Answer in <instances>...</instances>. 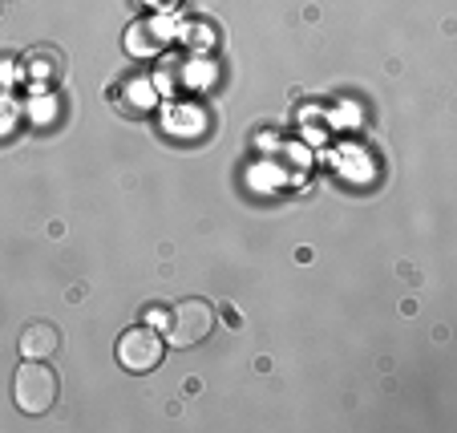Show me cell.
Masks as SVG:
<instances>
[{
  "mask_svg": "<svg viewBox=\"0 0 457 433\" xmlns=\"http://www.w3.org/2000/svg\"><path fill=\"white\" fill-rule=\"evenodd\" d=\"M12 397H17V409L29 417H41L57 405L61 397V381L45 361H25L12 377Z\"/></svg>",
  "mask_w": 457,
  "mask_h": 433,
  "instance_id": "obj_1",
  "label": "cell"
},
{
  "mask_svg": "<svg viewBox=\"0 0 457 433\" xmlns=\"http://www.w3.org/2000/svg\"><path fill=\"white\" fill-rule=\"evenodd\" d=\"M166 345L174 348H195L215 332V308L207 300H179L166 316Z\"/></svg>",
  "mask_w": 457,
  "mask_h": 433,
  "instance_id": "obj_2",
  "label": "cell"
},
{
  "mask_svg": "<svg viewBox=\"0 0 457 433\" xmlns=\"http://www.w3.org/2000/svg\"><path fill=\"white\" fill-rule=\"evenodd\" d=\"M158 361H162V337H158L154 329L138 324V329L121 332L118 364L126 369V373H150V369H158Z\"/></svg>",
  "mask_w": 457,
  "mask_h": 433,
  "instance_id": "obj_3",
  "label": "cell"
},
{
  "mask_svg": "<svg viewBox=\"0 0 457 433\" xmlns=\"http://www.w3.org/2000/svg\"><path fill=\"white\" fill-rule=\"evenodd\" d=\"M170 37H174V29L162 17H142L126 29V41L121 45H126L129 57H158L170 45Z\"/></svg>",
  "mask_w": 457,
  "mask_h": 433,
  "instance_id": "obj_4",
  "label": "cell"
},
{
  "mask_svg": "<svg viewBox=\"0 0 457 433\" xmlns=\"http://www.w3.org/2000/svg\"><path fill=\"white\" fill-rule=\"evenodd\" d=\"M57 348H61V332L49 321H33L21 332V356H29V361H49V356H57Z\"/></svg>",
  "mask_w": 457,
  "mask_h": 433,
  "instance_id": "obj_5",
  "label": "cell"
},
{
  "mask_svg": "<svg viewBox=\"0 0 457 433\" xmlns=\"http://www.w3.org/2000/svg\"><path fill=\"white\" fill-rule=\"evenodd\" d=\"M25 73L37 86H57V81L65 78V57H61V49H53V45H41V49H33L25 57Z\"/></svg>",
  "mask_w": 457,
  "mask_h": 433,
  "instance_id": "obj_6",
  "label": "cell"
},
{
  "mask_svg": "<svg viewBox=\"0 0 457 433\" xmlns=\"http://www.w3.org/2000/svg\"><path fill=\"white\" fill-rule=\"evenodd\" d=\"M203 61H170V65H162V86L170 89V94H195V89L203 86Z\"/></svg>",
  "mask_w": 457,
  "mask_h": 433,
  "instance_id": "obj_7",
  "label": "cell"
},
{
  "mask_svg": "<svg viewBox=\"0 0 457 433\" xmlns=\"http://www.w3.org/2000/svg\"><path fill=\"white\" fill-rule=\"evenodd\" d=\"M142 4H146V9H162V12H170L174 4H179V0H142Z\"/></svg>",
  "mask_w": 457,
  "mask_h": 433,
  "instance_id": "obj_8",
  "label": "cell"
}]
</instances>
